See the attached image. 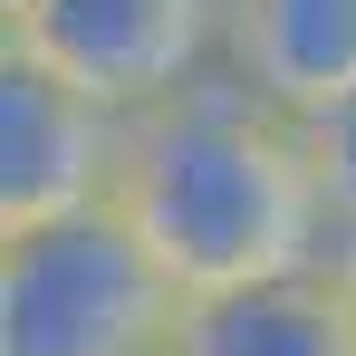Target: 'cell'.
Returning a JSON list of instances; mask_svg holds the SVG:
<instances>
[{
    "mask_svg": "<svg viewBox=\"0 0 356 356\" xmlns=\"http://www.w3.org/2000/svg\"><path fill=\"white\" fill-rule=\"evenodd\" d=\"M116 212L164 260L183 308L327 270V250H337L327 202H318L308 154H298V125L270 116L232 77L174 97L164 116H135Z\"/></svg>",
    "mask_w": 356,
    "mask_h": 356,
    "instance_id": "cell-1",
    "label": "cell"
},
{
    "mask_svg": "<svg viewBox=\"0 0 356 356\" xmlns=\"http://www.w3.org/2000/svg\"><path fill=\"white\" fill-rule=\"evenodd\" d=\"M183 289L125 212L0 241V356H164Z\"/></svg>",
    "mask_w": 356,
    "mask_h": 356,
    "instance_id": "cell-2",
    "label": "cell"
},
{
    "mask_svg": "<svg viewBox=\"0 0 356 356\" xmlns=\"http://www.w3.org/2000/svg\"><path fill=\"white\" fill-rule=\"evenodd\" d=\"M222 19L232 0H19L0 19V58L49 67L135 125L222 77Z\"/></svg>",
    "mask_w": 356,
    "mask_h": 356,
    "instance_id": "cell-3",
    "label": "cell"
},
{
    "mask_svg": "<svg viewBox=\"0 0 356 356\" xmlns=\"http://www.w3.org/2000/svg\"><path fill=\"white\" fill-rule=\"evenodd\" d=\"M125 135L135 125L116 106L77 97L67 77H49L29 58H0V241L116 212Z\"/></svg>",
    "mask_w": 356,
    "mask_h": 356,
    "instance_id": "cell-4",
    "label": "cell"
},
{
    "mask_svg": "<svg viewBox=\"0 0 356 356\" xmlns=\"http://www.w3.org/2000/svg\"><path fill=\"white\" fill-rule=\"evenodd\" d=\"M222 77L289 125L356 97V0H232Z\"/></svg>",
    "mask_w": 356,
    "mask_h": 356,
    "instance_id": "cell-5",
    "label": "cell"
},
{
    "mask_svg": "<svg viewBox=\"0 0 356 356\" xmlns=\"http://www.w3.org/2000/svg\"><path fill=\"white\" fill-rule=\"evenodd\" d=\"M164 356H356V308L337 270H298L270 289L193 298Z\"/></svg>",
    "mask_w": 356,
    "mask_h": 356,
    "instance_id": "cell-6",
    "label": "cell"
},
{
    "mask_svg": "<svg viewBox=\"0 0 356 356\" xmlns=\"http://www.w3.org/2000/svg\"><path fill=\"white\" fill-rule=\"evenodd\" d=\"M298 154H308L318 202H327V232L356 241V97L318 106V116H298Z\"/></svg>",
    "mask_w": 356,
    "mask_h": 356,
    "instance_id": "cell-7",
    "label": "cell"
},
{
    "mask_svg": "<svg viewBox=\"0 0 356 356\" xmlns=\"http://www.w3.org/2000/svg\"><path fill=\"white\" fill-rule=\"evenodd\" d=\"M327 270H337V289H347V308H356V241H337V250H327Z\"/></svg>",
    "mask_w": 356,
    "mask_h": 356,
    "instance_id": "cell-8",
    "label": "cell"
},
{
    "mask_svg": "<svg viewBox=\"0 0 356 356\" xmlns=\"http://www.w3.org/2000/svg\"><path fill=\"white\" fill-rule=\"evenodd\" d=\"M10 10H19V0H0V19H10Z\"/></svg>",
    "mask_w": 356,
    "mask_h": 356,
    "instance_id": "cell-9",
    "label": "cell"
}]
</instances>
